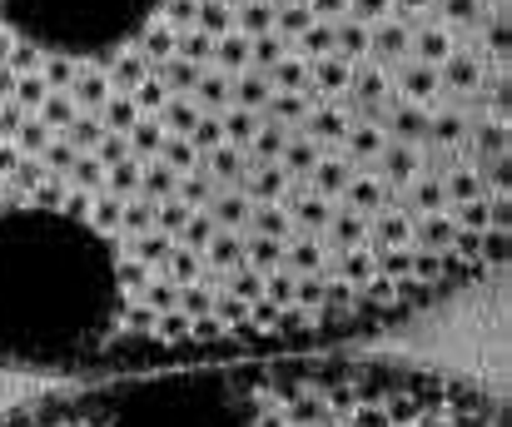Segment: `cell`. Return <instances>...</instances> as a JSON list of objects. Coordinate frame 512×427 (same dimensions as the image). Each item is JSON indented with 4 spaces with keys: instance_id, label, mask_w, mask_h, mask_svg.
Masks as SVG:
<instances>
[{
    "instance_id": "6da1fadb",
    "label": "cell",
    "mask_w": 512,
    "mask_h": 427,
    "mask_svg": "<svg viewBox=\"0 0 512 427\" xmlns=\"http://www.w3.org/2000/svg\"><path fill=\"white\" fill-rule=\"evenodd\" d=\"M512 0H0V368L398 323L508 259Z\"/></svg>"
},
{
    "instance_id": "7a4b0ae2",
    "label": "cell",
    "mask_w": 512,
    "mask_h": 427,
    "mask_svg": "<svg viewBox=\"0 0 512 427\" xmlns=\"http://www.w3.org/2000/svg\"><path fill=\"white\" fill-rule=\"evenodd\" d=\"M0 427H508V408L438 368L353 353H264L140 368L50 393Z\"/></svg>"
}]
</instances>
